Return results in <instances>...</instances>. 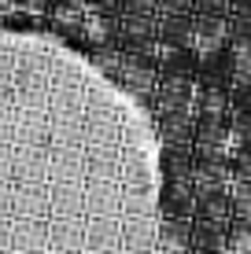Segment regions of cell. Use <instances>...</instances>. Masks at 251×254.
I'll list each match as a JSON object with an SVG mask.
<instances>
[{
  "label": "cell",
  "instance_id": "obj_1",
  "mask_svg": "<svg viewBox=\"0 0 251 254\" xmlns=\"http://www.w3.org/2000/svg\"><path fill=\"white\" fill-rule=\"evenodd\" d=\"M192 41L226 45L229 41V19L226 15H200V11H192Z\"/></svg>",
  "mask_w": 251,
  "mask_h": 254
},
{
  "label": "cell",
  "instance_id": "obj_2",
  "mask_svg": "<svg viewBox=\"0 0 251 254\" xmlns=\"http://www.w3.org/2000/svg\"><path fill=\"white\" fill-rule=\"evenodd\" d=\"M155 37L170 48H185L192 41V11L188 15H163L159 19V33Z\"/></svg>",
  "mask_w": 251,
  "mask_h": 254
},
{
  "label": "cell",
  "instance_id": "obj_3",
  "mask_svg": "<svg viewBox=\"0 0 251 254\" xmlns=\"http://www.w3.org/2000/svg\"><path fill=\"white\" fill-rule=\"evenodd\" d=\"M229 199L226 191L218 188H200V195H196V217H203V221H226L229 217Z\"/></svg>",
  "mask_w": 251,
  "mask_h": 254
},
{
  "label": "cell",
  "instance_id": "obj_4",
  "mask_svg": "<svg viewBox=\"0 0 251 254\" xmlns=\"http://www.w3.org/2000/svg\"><path fill=\"white\" fill-rule=\"evenodd\" d=\"M218 225H222V221H203V217H196L192 232H188V243H192V251H200V254L222 251V229H218Z\"/></svg>",
  "mask_w": 251,
  "mask_h": 254
},
{
  "label": "cell",
  "instance_id": "obj_5",
  "mask_svg": "<svg viewBox=\"0 0 251 254\" xmlns=\"http://www.w3.org/2000/svg\"><path fill=\"white\" fill-rule=\"evenodd\" d=\"M122 30H126V37L129 41H152L155 33H159V22L152 19V15H133V11H126L122 15Z\"/></svg>",
  "mask_w": 251,
  "mask_h": 254
},
{
  "label": "cell",
  "instance_id": "obj_6",
  "mask_svg": "<svg viewBox=\"0 0 251 254\" xmlns=\"http://www.w3.org/2000/svg\"><path fill=\"white\" fill-rule=\"evenodd\" d=\"M229 74L237 85H251V45H233L229 48Z\"/></svg>",
  "mask_w": 251,
  "mask_h": 254
},
{
  "label": "cell",
  "instance_id": "obj_7",
  "mask_svg": "<svg viewBox=\"0 0 251 254\" xmlns=\"http://www.w3.org/2000/svg\"><path fill=\"white\" fill-rule=\"evenodd\" d=\"M159 96H163V103H167V107H181V103L188 100V77H185V74H167V77H163Z\"/></svg>",
  "mask_w": 251,
  "mask_h": 254
},
{
  "label": "cell",
  "instance_id": "obj_8",
  "mask_svg": "<svg viewBox=\"0 0 251 254\" xmlns=\"http://www.w3.org/2000/svg\"><path fill=\"white\" fill-rule=\"evenodd\" d=\"M229 41H233V45H251V11H233Z\"/></svg>",
  "mask_w": 251,
  "mask_h": 254
},
{
  "label": "cell",
  "instance_id": "obj_9",
  "mask_svg": "<svg viewBox=\"0 0 251 254\" xmlns=\"http://www.w3.org/2000/svg\"><path fill=\"white\" fill-rule=\"evenodd\" d=\"M233 107L240 111V118H251V85H237L233 89Z\"/></svg>",
  "mask_w": 251,
  "mask_h": 254
},
{
  "label": "cell",
  "instance_id": "obj_10",
  "mask_svg": "<svg viewBox=\"0 0 251 254\" xmlns=\"http://www.w3.org/2000/svg\"><path fill=\"white\" fill-rule=\"evenodd\" d=\"M192 11H200V15H229V0H192Z\"/></svg>",
  "mask_w": 251,
  "mask_h": 254
},
{
  "label": "cell",
  "instance_id": "obj_11",
  "mask_svg": "<svg viewBox=\"0 0 251 254\" xmlns=\"http://www.w3.org/2000/svg\"><path fill=\"white\" fill-rule=\"evenodd\" d=\"M118 11H133V15H155L159 11V0H122Z\"/></svg>",
  "mask_w": 251,
  "mask_h": 254
},
{
  "label": "cell",
  "instance_id": "obj_12",
  "mask_svg": "<svg viewBox=\"0 0 251 254\" xmlns=\"http://www.w3.org/2000/svg\"><path fill=\"white\" fill-rule=\"evenodd\" d=\"M163 15H188L192 11V0H159Z\"/></svg>",
  "mask_w": 251,
  "mask_h": 254
},
{
  "label": "cell",
  "instance_id": "obj_13",
  "mask_svg": "<svg viewBox=\"0 0 251 254\" xmlns=\"http://www.w3.org/2000/svg\"><path fill=\"white\" fill-rule=\"evenodd\" d=\"M229 11H251V0H229Z\"/></svg>",
  "mask_w": 251,
  "mask_h": 254
},
{
  "label": "cell",
  "instance_id": "obj_14",
  "mask_svg": "<svg viewBox=\"0 0 251 254\" xmlns=\"http://www.w3.org/2000/svg\"><path fill=\"white\" fill-rule=\"evenodd\" d=\"M96 4H103V7H122V0H96Z\"/></svg>",
  "mask_w": 251,
  "mask_h": 254
}]
</instances>
